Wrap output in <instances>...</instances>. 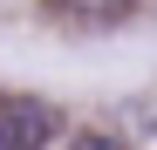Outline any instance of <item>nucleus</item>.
I'll list each match as a JSON object with an SVG mask.
<instances>
[{"mask_svg": "<svg viewBox=\"0 0 157 150\" xmlns=\"http://www.w3.org/2000/svg\"><path fill=\"white\" fill-rule=\"evenodd\" d=\"M0 137H7V150H55L62 143V109L48 96H7L0 103Z\"/></svg>", "mask_w": 157, "mask_h": 150, "instance_id": "1", "label": "nucleus"}, {"mask_svg": "<svg viewBox=\"0 0 157 150\" xmlns=\"http://www.w3.org/2000/svg\"><path fill=\"white\" fill-rule=\"evenodd\" d=\"M62 14H75V21H116V14H130L137 0H55Z\"/></svg>", "mask_w": 157, "mask_h": 150, "instance_id": "2", "label": "nucleus"}, {"mask_svg": "<svg viewBox=\"0 0 157 150\" xmlns=\"http://www.w3.org/2000/svg\"><path fill=\"white\" fill-rule=\"evenodd\" d=\"M68 150H123V143H116V137H102V130H75Z\"/></svg>", "mask_w": 157, "mask_h": 150, "instance_id": "3", "label": "nucleus"}, {"mask_svg": "<svg viewBox=\"0 0 157 150\" xmlns=\"http://www.w3.org/2000/svg\"><path fill=\"white\" fill-rule=\"evenodd\" d=\"M0 150H7V137H0Z\"/></svg>", "mask_w": 157, "mask_h": 150, "instance_id": "4", "label": "nucleus"}]
</instances>
